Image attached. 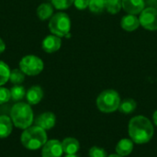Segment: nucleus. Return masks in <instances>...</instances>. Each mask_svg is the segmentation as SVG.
Here are the masks:
<instances>
[{
  "instance_id": "f257e3e1",
  "label": "nucleus",
  "mask_w": 157,
  "mask_h": 157,
  "mask_svg": "<svg viewBox=\"0 0 157 157\" xmlns=\"http://www.w3.org/2000/svg\"><path fill=\"white\" fill-rule=\"evenodd\" d=\"M128 133L134 144H145L152 140L155 129L153 123L148 118L139 115L132 118L129 121Z\"/></svg>"
},
{
  "instance_id": "f03ea898",
  "label": "nucleus",
  "mask_w": 157,
  "mask_h": 157,
  "mask_svg": "<svg viewBox=\"0 0 157 157\" xmlns=\"http://www.w3.org/2000/svg\"><path fill=\"white\" fill-rule=\"evenodd\" d=\"M20 141L26 149L31 151L39 150L47 143V133L45 130L37 125L30 126L23 130Z\"/></svg>"
},
{
  "instance_id": "7ed1b4c3",
  "label": "nucleus",
  "mask_w": 157,
  "mask_h": 157,
  "mask_svg": "<svg viewBox=\"0 0 157 157\" xmlns=\"http://www.w3.org/2000/svg\"><path fill=\"white\" fill-rule=\"evenodd\" d=\"M10 119L15 127L25 130L31 126L34 121L32 109L29 103L17 102L10 110Z\"/></svg>"
},
{
  "instance_id": "20e7f679",
  "label": "nucleus",
  "mask_w": 157,
  "mask_h": 157,
  "mask_svg": "<svg viewBox=\"0 0 157 157\" xmlns=\"http://www.w3.org/2000/svg\"><path fill=\"white\" fill-rule=\"evenodd\" d=\"M121 97L116 90L107 89L102 91L97 98L96 104L98 110L103 113H112L119 110Z\"/></svg>"
},
{
  "instance_id": "39448f33",
  "label": "nucleus",
  "mask_w": 157,
  "mask_h": 157,
  "mask_svg": "<svg viewBox=\"0 0 157 157\" xmlns=\"http://www.w3.org/2000/svg\"><path fill=\"white\" fill-rule=\"evenodd\" d=\"M49 29L52 34L58 37H70L71 19L66 13L59 12L54 14L49 21Z\"/></svg>"
},
{
  "instance_id": "423d86ee",
  "label": "nucleus",
  "mask_w": 157,
  "mask_h": 157,
  "mask_svg": "<svg viewBox=\"0 0 157 157\" xmlns=\"http://www.w3.org/2000/svg\"><path fill=\"white\" fill-rule=\"evenodd\" d=\"M19 69L26 75L35 76L43 71L44 63L36 55H26L19 62Z\"/></svg>"
},
{
  "instance_id": "0eeeda50",
  "label": "nucleus",
  "mask_w": 157,
  "mask_h": 157,
  "mask_svg": "<svg viewBox=\"0 0 157 157\" xmlns=\"http://www.w3.org/2000/svg\"><path fill=\"white\" fill-rule=\"evenodd\" d=\"M140 25L147 30H157V9L154 7L144 8L139 17Z\"/></svg>"
},
{
  "instance_id": "6e6552de",
  "label": "nucleus",
  "mask_w": 157,
  "mask_h": 157,
  "mask_svg": "<svg viewBox=\"0 0 157 157\" xmlns=\"http://www.w3.org/2000/svg\"><path fill=\"white\" fill-rule=\"evenodd\" d=\"M63 154L62 142L55 139L47 141L41 148V157H62Z\"/></svg>"
},
{
  "instance_id": "1a4fd4ad",
  "label": "nucleus",
  "mask_w": 157,
  "mask_h": 157,
  "mask_svg": "<svg viewBox=\"0 0 157 157\" xmlns=\"http://www.w3.org/2000/svg\"><path fill=\"white\" fill-rule=\"evenodd\" d=\"M55 123H56V116L54 115V113L51 111H47L40 114L35 120V125L40 127L45 131H49L52 129L55 126Z\"/></svg>"
},
{
  "instance_id": "9d476101",
  "label": "nucleus",
  "mask_w": 157,
  "mask_h": 157,
  "mask_svg": "<svg viewBox=\"0 0 157 157\" xmlns=\"http://www.w3.org/2000/svg\"><path fill=\"white\" fill-rule=\"evenodd\" d=\"M62 46V40L60 37L56 35H48L44 38L41 43V47L43 51L47 53H53L60 50Z\"/></svg>"
},
{
  "instance_id": "9b49d317",
  "label": "nucleus",
  "mask_w": 157,
  "mask_h": 157,
  "mask_svg": "<svg viewBox=\"0 0 157 157\" xmlns=\"http://www.w3.org/2000/svg\"><path fill=\"white\" fill-rule=\"evenodd\" d=\"M122 8L132 15L141 14V12L145 8L144 0H121Z\"/></svg>"
},
{
  "instance_id": "f8f14e48",
  "label": "nucleus",
  "mask_w": 157,
  "mask_h": 157,
  "mask_svg": "<svg viewBox=\"0 0 157 157\" xmlns=\"http://www.w3.org/2000/svg\"><path fill=\"white\" fill-rule=\"evenodd\" d=\"M134 148V143L128 138H123L120 140L116 145V154L122 157L128 156L130 155Z\"/></svg>"
},
{
  "instance_id": "ddd939ff",
  "label": "nucleus",
  "mask_w": 157,
  "mask_h": 157,
  "mask_svg": "<svg viewBox=\"0 0 157 157\" xmlns=\"http://www.w3.org/2000/svg\"><path fill=\"white\" fill-rule=\"evenodd\" d=\"M43 98V90L40 86H33L26 92V99L29 105L39 104Z\"/></svg>"
},
{
  "instance_id": "4468645a",
  "label": "nucleus",
  "mask_w": 157,
  "mask_h": 157,
  "mask_svg": "<svg viewBox=\"0 0 157 157\" xmlns=\"http://www.w3.org/2000/svg\"><path fill=\"white\" fill-rule=\"evenodd\" d=\"M121 26L126 31H134L139 28L140 20L135 15L128 14L121 18Z\"/></svg>"
},
{
  "instance_id": "2eb2a0df",
  "label": "nucleus",
  "mask_w": 157,
  "mask_h": 157,
  "mask_svg": "<svg viewBox=\"0 0 157 157\" xmlns=\"http://www.w3.org/2000/svg\"><path fill=\"white\" fill-rule=\"evenodd\" d=\"M62 146L63 153L66 155H76V153L80 149V144L78 140L73 137H67L63 140Z\"/></svg>"
},
{
  "instance_id": "dca6fc26",
  "label": "nucleus",
  "mask_w": 157,
  "mask_h": 157,
  "mask_svg": "<svg viewBox=\"0 0 157 157\" xmlns=\"http://www.w3.org/2000/svg\"><path fill=\"white\" fill-rule=\"evenodd\" d=\"M13 122L10 117L6 115H0V138H7L13 131Z\"/></svg>"
},
{
  "instance_id": "f3484780",
  "label": "nucleus",
  "mask_w": 157,
  "mask_h": 157,
  "mask_svg": "<svg viewBox=\"0 0 157 157\" xmlns=\"http://www.w3.org/2000/svg\"><path fill=\"white\" fill-rule=\"evenodd\" d=\"M36 12L40 20H47L53 16V6L50 3H42L38 6Z\"/></svg>"
},
{
  "instance_id": "a211bd4d",
  "label": "nucleus",
  "mask_w": 157,
  "mask_h": 157,
  "mask_svg": "<svg viewBox=\"0 0 157 157\" xmlns=\"http://www.w3.org/2000/svg\"><path fill=\"white\" fill-rule=\"evenodd\" d=\"M137 108V103L134 99L132 98H125L123 99L122 101H121V104H120V107H119V110L125 114V115H128V114H131Z\"/></svg>"
},
{
  "instance_id": "6ab92c4d",
  "label": "nucleus",
  "mask_w": 157,
  "mask_h": 157,
  "mask_svg": "<svg viewBox=\"0 0 157 157\" xmlns=\"http://www.w3.org/2000/svg\"><path fill=\"white\" fill-rule=\"evenodd\" d=\"M26 90L25 87L20 86V85H15L13 87L10 89V94H11V99L19 102L21 99H23L26 97Z\"/></svg>"
},
{
  "instance_id": "aec40b11",
  "label": "nucleus",
  "mask_w": 157,
  "mask_h": 157,
  "mask_svg": "<svg viewBox=\"0 0 157 157\" xmlns=\"http://www.w3.org/2000/svg\"><path fill=\"white\" fill-rule=\"evenodd\" d=\"M122 7L121 0H105V8L110 14H117Z\"/></svg>"
},
{
  "instance_id": "412c9836",
  "label": "nucleus",
  "mask_w": 157,
  "mask_h": 157,
  "mask_svg": "<svg viewBox=\"0 0 157 157\" xmlns=\"http://www.w3.org/2000/svg\"><path fill=\"white\" fill-rule=\"evenodd\" d=\"M11 70L9 69V66L3 61H0V86L5 85L8 80L10 76Z\"/></svg>"
},
{
  "instance_id": "4be33fe9",
  "label": "nucleus",
  "mask_w": 157,
  "mask_h": 157,
  "mask_svg": "<svg viewBox=\"0 0 157 157\" xmlns=\"http://www.w3.org/2000/svg\"><path fill=\"white\" fill-rule=\"evenodd\" d=\"M25 74L20 69H14L10 72L9 81L14 85H20L25 80Z\"/></svg>"
},
{
  "instance_id": "5701e85b",
  "label": "nucleus",
  "mask_w": 157,
  "mask_h": 157,
  "mask_svg": "<svg viewBox=\"0 0 157 157\" xmlns=\"http://www.w3.org/2000/svg\"><path fill=\"white\" fill-rule=\"evenodd\" d=\"M88 8L93 13H102L105 9V0H90Z\"/></svg>"
},
{
  "instance_id": "b1692460",
  "label": "nucleus",
  "mask_w": 157,
  "mask_h": 157,
  "mask_svg": "<svg viewBox=\"0 0 157 157\" xmlns=\"http://www.w3.org/2000/svg\"><path fill=\"white\" fill-rule=\"evenodd\" d=\"M52 5L58 10H64L74 5L75 0H51Z\"/></svg>"
},
{
  "instance_id": "393cba45",
  "label": "nucleus",
  "mask_w": 157,
  "mask_h": 157,
  "mask_svg": "<svg viewBox=\"0 0 157 157\" xmlns=\"http://www.w3.org/2000/svg\"><path fill=\"white\" fill-rule=\"evenodd\" d=\"M89 157H108L107 151L98 146H93L88 151Z\"/></svg>"
},
{
  "instance_id": "a878e982",
  "label": "nucleus",
  "mask_w": 157,
  "mask_h": 157,
  "mask_svg": "<svg viewBox=\"0 0 157 157\" xmlns=\"http://www.w3.org/2000/svg\"><path fill=\"white\" fill-rule=\"evenodd\" d=\"M10 99H11L10 90L6 87L0 86V105L8 102Z\"/></svg>"
},
{
  "instance_id": "bb28decb",
  "label": "nucleus",
  "mask_w": 157,
  "mask_h": 157,
  "mask_svg": "<svg viewBox=\"0 0 157 157\" xmlns=\"http://www.w3.org/2000/svg\"><path fill=\"white\" fill-rule=\"evenodd\" d=\"M90 0H75L74 5L79 10H84L88 7Z\"/></svg>"
},
{
  "instance_id": "cd10ccee",
  "label": "nucleus",
  "mask_w": 157,
  "mask_h": 157,
  "mask_svg": "<svg viewBox=\"0 0 157 157\" xmlns=\"http://www.w3.org/2000/svg\"><path fill=\"white\" fill-rule=\"evenodd\" d=\"M147 3L149 4V7H154L157 9V0H147Z\"/></svg>"
},
{
  "instance_id": "c85d7f7f",
  "label": "nucleus",
  "mask_w": 157,
  "mask_h": 157,
  "mask_svg": "<svg viewBox=\"0 0 157 157\" xmlns=\"http://www.w3.org/2000/svg\"><path fill=\"white\" fill-rule=\"evenodd\" d=\"M6 50V44L4 42V40L0 38V54L3 53Z\"/></svg>"
},
{
  "instance_id": "c756f323",
  "label": "nucleus",
  "mask_w": 157,
  "mask_h": 157,
  "mask_svg": "<svg viewBox=\"0 0 157 157\" xmlns=\"http://www.w3.org/2000/svg\"><path fill=\"white\" fill-rule=\"evenodd\" d=\"M153 121H154L155 125L157 126V109L154 112V114H153Z\"/></svg>"
},
{
  "instance_id": "7c9ffc66",
  "label": "nucleus",
  "mask_w": 157,
  "mask_h": 157,
  "mask_svg": "<svg viewBox=\"0 0 157 157\" xmlns=\"http://www.w3.org/2000/svg\"><path fill=\"white\" fill-rule=\"evenodd\" d=\"M108 157H122V156L119 155L118 154H114V155H108Z\"/></svg>"
},
{
  "instance_id": "2f4dec72",
  "label": "nucleus",
  "mask_w": 157,
  "mask_h": 157,
  "mask_svg": "<svg viewBox=\"0 0 157 157\" xmlns=\"http://www.w3.org/2000/svg\"><path fill=\"white\" fill-rule=\"evenodd\" d=\"M65 157H80V156H78V155H66V156Z\"/></svg>"
}]
</instances>
